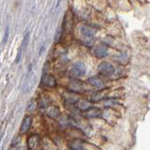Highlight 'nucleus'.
<instances>
[{
    "label": "nucleus",
    "mask_w": 150,
    "mask_h": 150,
    "mask_svg": "<svg viewBox=\"0 0 150 150\" xmlns=\"http://www.w3.org/2000/svg\"><path fill=\"white\" fill-rule=\"evenodd\" d=\"M41 137L38 134H32L28 139V147L29 150H38L41 146Z\"/></svg>",
    "instance_id": "3"
},
{
    "label": "nucleus",
    "mask_w": 150,
    "mask_h": 150,
    "mask_svg": "<svg viewBox=\"0 0 150 150\" xmlns=\"http://www.w3.org/2000/svg\"><path fill=\"white\" fill-rule=\"evenodd\" d=\"M81 40L84 42V45H86L88 46H92L95 42V33L93 30L87 25H82L79 28Z\"/></svg>",
    "instance_id": "1"
},
{
    "label": "nucleus",
    "mask_w": 150,
    "mask_h": 150,
    "mask_svg": "<svg viewBox=\"0 0 150 150\" xmlns=\"http://www.w3.org/2000/svg\"><path fill=\"white\" fill-rule=\"evenodd\" d=\"M86 74V67L82 62H76L69 70V76L72 79H79Z\"/></svg>",
    "instance_id": "2"
},
{
    "label": "nucleus",
    "mask_w": 150,
    "mask_h": 150,
    "mask_svg": "<svg viewBox=\"0 0 150 150\" xmlns=\"http://www.w3.org/2000/svg\"><path fill=\"white\" fill-rule=\"evenodd\" d=\"M91 107H92L91 103H89L86 100H81V101H79L78 103V108L79 110H86L89 108H91Z\"/></svg>",
    "instance_id": "14"
},
{
    "label": "nucleus",
    "mask_w": 150,
    "mask_h": 150,
    "mask_svg": "<svg viewBox=\"0 0 150 150\" xmlns=\"http://www.w3.org/2000/svg\"><path fill=\"white\" fill-rule=\"evenodd\" d=\"M32 121H33V119H32L31 116H29V115L25 116V118L23 119V121H22V124H21V127H20V132H21V133H22V134L27 133V132L30 129L31 125H32Z\"/></svg>",
    "instance_id": "8"
},
{
    "label": "nucleus",
    "mask_w": 150,
    "mask_h": 150,
    "mask_svg": "<svg viewBox=\"0 0 150 150\" xmlns=\"http://www.w3.org/2000/svg\"><path fill=\"white\" fill-rule=\"evenodd\" d=\"M62 28H59L58 29L57 33H56V36H55L56 42H58L59 40L62 39Z\"/></svg>",
    "instance_id": "17"
},
{
    "label": "nucleus",
    "mask_w": 150,
    "mask_h": 150,
    "mask_svg": "<svg viewBox=\"0 0 150 150\" xmlns=\"http://www.w3.org/2000/svg\"><path fill=\"white\" fill-rule=\"evenodd\" d=\"M36 109H37V103L35 102V100H30L28 103V106H27L28 111H33Z\"/></svg>",
    "instance_id": "16"
},
{
    "label": "nucleus",
    "mask_w": 150,
    "mask_h": 150,
    "mask_svg": "<svg viewBox=\"0 0 150 150\" xmlns=\"http://www.w3.org/2000/svg\"><path fill=\"white\" fill-rule=\"evenodd\" d=\"M88 82L92 85L93 87H96L98 89H102L104 87V81H103L100 78H97V76H92L88 79Z\"/></svg>",
    "instance_id": "10"
},
{
    "label": "nucleus",
    "mask_w": 150,
    "mask_h": 150,
    "mask_svg": "<svg viewBox=\"0 0 150 150\" xmlns=\"http://www.w3.org/2000/svg\"><path fill=\"white\" fill-rule=\"evenodd\" d=\"M83 116L88 119H96L100 118L102 116V110L99 108H96V107H91L88 110H84Z\"/></svg>",
    "instance_id": "4"
},
{
    "label": "nucleus",
    "mask_w": 150,
    "mask_h": 150,
    "mask_svg": "<svg viewBox=\"0 0 150 150\" xmlns=\"http://www.w3.org/2000/svg\"><path fill=\"white\" fill-rule=\"evenodd\" d=\"M70 146H71V148H73L74 150H82L83 144H82V143L80 142V141L76 140L73 143L70 144Z\"/></svg>",
    "instance_id": "15"
},
{
    "label": "nucleus",
    "mask_w": 150,
    "mask_h": 150,
    "mask_svg": "<svg viewBox=\"0 0 150 150\" xmlns=\"http://www.w3.org/2000/svg\"><path fill=\"white\" fill-rule=\"evenodd\" d=\"M138 1L140 3H142V4H144V3H146V0H138Z\"/></svg>",
    "instance_id": "19"
},
{
    "label": "nucleus",
    "mask_w": 150,
    "mask_h": 150,
    "mask_svg": "<svg viewBox=\"0 0 150 150\" xmlns=\"http://www.w3.org/2000/svg\"><path fill=\"white\" fill-rule=\"evenodd\" d=\"M107 54H108V51H107V47L104 45H100L95 49V55L96 58H99V59L105 58Z\"/></svg>",
    "instance_id": "13"
},
{
    "label": "nucleus",
    "mask_w": 150,
    "mask_h": 150,
    "mask_svg": "<svg viewBox=\"0 0 150 150\" xmlns=\"http://www.w3.org/2000/svg\"><path fill=\"white\" fill-rule=\"evenodd\" d=\"M8 38V27H7L5 29V34H4V39H3V45H5L7 42Z\"/></svg>",
    "instance_id": "18"
},
{
    "label": "nucleus",
    "mask_w": 150,
    "mask_h": 150,
    "mask_svg": "<svg viewBox=\"0 0 150 150\" xmlns=\"http://www.w3.org/2000/svg\"><path fill=\"white\" fill-rule=\"evenodd\" d=\"M41 82L42 85H45L46 87L53 88V87L57 86V81H56V79L54 78V76L50 75V74H45V73L42 76Z\"/></svg>",
    "instance_id": "6"
},
{
    "label": "nucleus",
    "mask_w": 150,
    "mask_h": 150,
    "mask_svg": "<svg viewBox=\"0 0 150 150\" xmlns=\"http://www.w3.org/2000/svg\"><path fill=\"white\" fill-rule=\"evenodd\" d=\"M69 89L71 90L72 92L79 93V92L83 91L84 86H83V83L81 82V81H79L78 79H74L69 83Z\"/></svg>",
    "instance_id": "9"
},
{
    "label": "nucleus",
    "mask_w": 150,
    "mask_h": 150,
    "mask_svg": "<svg viewBox=\"0 0 150 150\" xmlns=\"http://www.w3.org/2000/svg\"><path fill=\"white\" fill-rule=\"evenodd\" d=\"M98 71L103 76H110L114 74V67L109 62H102L98 65Z\"/></svg>",
    "instance_id": "5"
},
{
    "label": "nucleus",
    "mask_w": 150,
    "mask_h": 150,
    "mask_svg": "<svg viewBox=\"0 0 150 150\" xmlns=\"http://www.w3.org/2000/svg\"><path fill=\"white\" fill-rule=\"evenodd\" d=\"M29 38H30V33H29L28 31L25 34V36L23 38V42H22V45H21V47H20V50H19V52H18V55H17V58L15 59V62L16 63H18L20 62V59H21V57H22V53H23V51H25V49H27V46L28 45V42H29Z\"/></svg>",
    "instance_id": "7"
},
{
    "label": "nucleus",
    "mask_w": 150,
    "mask_h": 150,
    "mask_svg": "<svg viewBox=\"0 0 150 150\" xmlns=\"http://www.w3.org/2000/svg\"><path fill=\"white\" fill-rule=\"evenodd\" d=\"M46 115L50 118H57L59 115V109L56 106H52L45 110Z\"/></svg>",
    "instance_id": "12"
},
{
    "label": "nucleus",
    "mask_w": 150,
    "mask_h": 150,
    "mask_svg": "<svg viewBox=\"0 0 150 150\" xmlns=\"http://www.w3.org/2000/svg\"><path fill=\"white\" fill-rule=\"evenodd\" d=\"M106 97V93L104 90H99L96 93H93V95L91 96V102L93 103H96L99 102L101 100H103Z\"/></svg>",
    "instance_id": "11"
}]
</instances>
